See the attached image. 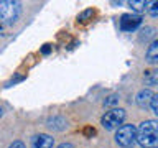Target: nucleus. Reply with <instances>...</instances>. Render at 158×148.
I'll return each instance as SVG.
<instances>
[{
    "label": "nucleus",
    "mask_w": 158,
    "mask_h": 148,
    "mask_svg": "<svg viewBox=\"0 0 158 148\" xmlns=\"http://www.w3.org/2000/svg\"><path fill=\"white\" fill-rule=\"evenodd\" d=\"M137 142L143 148H158V120H145L137 128Z\"/></svg>",
    "instance_id": "obj_1"
},
{
    "label": "nucleus",
    "mask_w": 158,
    "mask_h": 148,
    "mask_svg": "<svg viewBox=\"0 0 158 148\" xmlns=\"http://www.w3.org/2000/svg\"><path fill=\"white\" fill-rule=\"evenodd\" d=\"M20 15H22L20 2H13V0H2L0 2V23L12 25L20 18Z\"/></svg>",
    "instance_id": "obj_2"
},
{
    "label": "nucleus",
    "mask_w": 158,
    "mask_h": 148,
    "mask_svg": "<svg viewBox=\"0 0 158 148\" xmlns=\"http://www.w3.org/2000/svg\"><path fill=\"white\" fill-rule=\"evenodd\" d=\"M115 142L123 148H130L137 142V127L135 125H122L115 132Z\"/></svg>",
    "instance_id": "obj_3"
},
{
    "label": "nucleus",
    "mask_w": 158,
    "mask_h": 148,
    "mask_svg": "<svg viewBox=\"0 0 158 148\" xmlns=\"http://www.w3.org/2000/svg\"><path fill=\"white\" fill-rule=\"evenodd\" d=\"M123 120H125V110L123 109H112L102 115L101 123L106 130H114V128H118V125H122Z\"/></svg>",
    "instance_id": "obj_4"
},
{
    "label": "nucleus",
    "mask_w": 158,
    "mask_h": 148,
    "mask_svg": "<svg viewBox=\"0 0 158 148\" xmlns=\"http://www.w3.org/2000/svg\"><path fill=\"white\" fill-rule=\"evenodd\" d=\"M118 25H120L122 31H135L142 25V17L140 15H135V13H125L118 20Z\"/></svg>",
    "instance_id": "obj_5"
},
{
    "label": "nucleus",
    "mask_w": 158,
    "mask_h": 148,
    "mask_svg": "<svg viewBox=\"0 0 158 148\" xmlns=\"http://www.w3.org/2000/svg\"><path fill=\"white\" fill-rule=\"evenodd\" d=\"M54 140L48 133H38L31 138V148H53Z\"/></svg>",
    "instance_id": "obj_6"
},
{
    "label": "nucleus",
    "mask_w": 158,
    "mask_h": 148,
    "mask_svg": "<svg viewBox=\"0 0 158 148\" xmlns=\"http://www.w3.org/2000/svg\"><path fill=\"white\" fill-rule=\"evenodd\" d=\"M152 99H153V92L150 91V89H143V91H140V92L137 94L135 102H137V105H138V107L145 109V107L150 105Z\"/></svg>",
    "instance_id": "obj_7"
},
{
    "label": "nucleus",
    "mask_w": 158,
    "mask_h": 148,
    "mask_svg": "<svg viewBox=\"0 0 158 148\" xmlns=\"http://www.w3.org/2000/svg\"><path fill=\"white\" fill-rule=\"evenodd\" d=\"M147 63L148 64H158V39H153L147 49Z\"/></svg>",
    "instance_id": "obj_8"
},
{
    "label": "nucleus",
    "mask_w": 158,
    "mask_h": 148,
    "mask_svg": "<svg viewBox=\"0 0 158 148\" xmlns=\"http://www.w3.org/2000/svg\"><path fill=\"white\" fill-rule=\"evenodd\" d=\"M48 127L49 128H53V130H64V127H66V120H64L63 117H59V115H54L51 117L48 120Z\"/></svg>",
    "instance_id": "obj_9"
},
{
    "label": "nucleus",
    "mask_w": 158,
    "mask_h": 148,
    "mask_svg": "<svg viewBox=\"0 0 158 148\" xmlns=\"http://www.w3.org/2000/svg\"><path fill=\"white\" fill-rule=\"evenodd\" d=\"M143 81L147 86H158V69H150L143 74Z\"/></svg>",
    "instance_id": "obj_10"
},
{
    "label": "nucleus",
    "mask_w": 158,
    "mask_h": 148,
    "mask_svg": "<svg viewBox=\"0 0 158 148\" xmlns=\"http://www.w3.org/2000/svg\"><path fill=\"white\" fill-rule=\"evenodd\" d=\"M147 5H148V2H145V0H130L128 2V7L132 8V12H135V15H140L145 12Z\"/></svg>",
    "instance_id": "obj_11"
},
{
    "label": "nucleus",
    "mask_w": 158,
    "mask_h": 148,
    "mask_svg": "<svg viewBox=\"0 0 158 148\" xmlns=\"http://www.w3.org/2000/svg\"><path fill=\"white\" fill-rule=\"evenodd\" d=\"M118 101H120V97L117 96V94H110L109 97H106V101H104V105L106 107H114V105H117Z\"/></svg>",
    "instance_id": "obj_12"
},
{
    "label": "nucleus",
    "mask_w": 158,
    "mask_h": 148,
    "mask_svg": "<svg viewBox=\"0 0 158 148\" xmlns=\"http://www.w3.org/2000/svg\"><path fill=\"white\" fill-rule=\"evenodd\" d=\"M147 10H148V13H150L153 18H156L158 17V0H155V2H148Z\"/></svg>",
    "instance_id": "obj_13"
},
{
    "label": "nucleus",
    "mask_w": 158,
    "mask_h": 148,
    "mask_svg": "<svg viewBox=\"0 0 158 148\" xmlns=\"http://www.w3.org/2000/svg\"><path fill=\"white\" fill-rule=\"evenodd\" d=\"M153 30L152 27H147V28H143L142 31H140V39H150V38H153Z\"/></svg>",
    "instance_id": "obj_14"
},
{
    "label": "nucleus",
    "mask_w": 158,
    "mask_h": 148,
    "mask_svg": "<svg viewBox=\"0 0 158 148\" xmlns=\"http://www.w3.org/2000/svg\"><path fill=\"white\" fill-rule=\"evenodd\" d=\"M92 15H94V10H92V8H87V10H84L82 13H79L77 20H79V22H87V20L92 17Z\"/></svg>",
    "instance_id": "obj_15"
},
{
    "label": "nucleus",
    "mask_w": 158,
    "mask_h": 148,
    "mask_svg": "<svg viewBox=\"0 0 158 148\" xmlns=\"http://www.w3.org/2000/svg\"><path fill=\"white\" fill-rule=\"evenodd\" d=\"M23 79H25L23 74H17V76L12 77V79H10V81H8L7 84H5V87H10L12 84H17V82H20V81H23Z\"/></svg>",
    "instance_id": "obj_16"
},
{
    "label": "nucleus",
    "mask_w": 158,
    "mask_h": 148,
    "mask_svg": "<svg viewBox=\"0 0 158 148\" xmlns=\"http://www.w3.org/2000/svg\"><path fill=\"white\" fill-rule=\"evenodd\" d=\"M150 107H152V110L158 115V94H153V99H152V102H150Z\"/></svg>",
    "instance_id": "obj_17"
},
{
    "label": "nucleus",
    "mask_w": 158,
    "mask_h": 148,
    "mask_svg": "<svg viewBox=\"0 0 158 148\" xmlns=\"http://www.w3.org/2000/svg\"><path fill=\"white\" fill-rule=\"evenodd\" d=\"M8 148H27V146H25V143H23V142H20V140H17V142H13L12 145L8 146Z\"/></svg>",
    "instance_id": "obj_18"
},
{
    "label": "nucleus",
    "mask_w": 158,
    "mask_h": 148,
    "mask_svg": "<svg viewBox=\"0 0 158 148\" xmlns=\"http://www.w3.org/2000/svg\"><path fill=\"white\" fill-rule=\"evenodd\" d=\"M84 135H87V137H92V135H96V130L91 127H86L84 128Z\"/></svg>",
    "instance_id": "obj_19"
},
{
    "label": "nucleus",
    "mask_w": 158,
    "mask_h": 148,
    "mask_svg": "<svg viewBox=\"0 0 158 148\" xmlns=\"http://www.w3.org/2000/svg\"><path fill=\"white\" fill-rule=\"evenodd\" d=\"M49 53H51V46H49V44H43L41 54H49Z\"/></svg>",
    "instance_id": "obj_20"
},
{
    "label": "nucleus",
    "mask_w": 158,
    "mask_h": 148,
    "mask_svg": "<svg viewBox=\"0 0 158 148\" xmlns=\"http://www.w3.org/2000/svg\"><path fill=\"white\" fill-rule=\"evenodd\" d=\"M58 148H74V145H71V143H61Z\"/></svg>",
    "instance_id": "obj_21"
},
{
    "label": "nucleus",
    "mask_w": 158,
    "mask_h": 148,
    "mask_svg": "<svg viewBox=\"0 0 158 148\" xmlns=\"http://www.w3.org/2000/svg\"><path fill=\"white\" fill-rule=\"evenodd\" d=\"M3 115V109H2V105H0V117Z\"/></svg>",
    "instance_id": "obj_22"
}]
</instances>
